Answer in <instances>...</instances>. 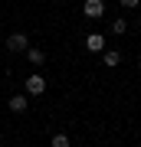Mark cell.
I'll return each instance as SVG.
<instances>
[{
  "mask_svg": "<svg viewBox=\"0 0 141 147\" xmlns=\"http://www.w3.org/2000/svg\"><path fill=\"white\" fill-rule=\"evenodd\" d=\"M7 49H10V53H26V49H30V39H26V33H10V39H7Z\"/></svg>",
  "mask_w": 141,
  "mask_h": 147,
  "instance_id": "cell-1",
  "label": "cell"
},
{
  "mask_svg": "<svg viewBox=\"0 0 141 147\" xmlns=\"http://www.w3.org/2000/svg\"><path fill=\"white\" fill-rule=\"evenodd\" d=\"M82 13L89 16V20H99V16L105 13V0H85V3H82Z\"/></svg>",
  "mask_w": 141,
  "mask_h": 147,
  "instance_id": "cell-2",
  "label": "cell"
},
{
  "mask_svg": "<svg viewBox=\"0 0 141 147\" xmlns=\"http://www.w3.org/2000/svg\"><path fill=\"white\" fill-rule=\"evenodd\" d=\"M46 92V79H43V75H30V79H26V95H40Z\"/></svg>",
  "mask_w": 141,
  "mask_h": 147,
  "instance_id": "cell-3",
  "label": "cell"
},
{
  "mask_svg": "<svg viewBox=\"0 0 141 147\" xmlns=\"http://www.w3.org/2000/svg\"><path fill=\"white\" fill-rule=\"evenodd\" d=\"M85 49H89V53H105V36H102V33H89Z\"/></svg>",
  "mask_w": 141,
  "mask_h": 147,
  "instance_id": "cell-4",
  "label": "cell"
},
{
  "mask_svg": "<svg viewBox=\"0 0 141 147\" xmlns=\"http://www.w3.org/2000/svg\"><path fill=\"white\" fill-rule=\"evenodd\" d=\"M102 62L108 65V69H115L121 62V53H118V49H105V53H102Z\"/></svg>",
  "mask_w": 141,
  "mask_h": 147,
  "instance_id": "cell-5",
  "label": "cell"
},
{
  "mask_svg": "<svg viewBox=\"0 0 141 147\" xmlns=\"http://www.w3.org/2000/svg\"><path fill=\"white\" fill-rule=\"evenodd\" d=\"M26 105H30V98H26V95H13V98H10V111H16V115L26 111Z\"/></svg>",
  "mask_w": 141,
  "mask_h": 147,
  "instance_id": "cell-6",
  "label": "cell"
},
{
  "mask_svg": "<svg viewBox=\"0 0 141 147\" xmlns=\"http://www.w3.org/2000/svg\"><path fill=\"white\" fill-rule=\"evenodd\" d=\"M26 59H30L33 65H43L46 62V53H43V49H26Z\"/></svg>",
  "mask_w": 141,
  "mask_h": 147,
  "instance_id": "cell-7",
  "label": "cell"
},
{
  "mask_svg": "<svg viewBox=\"0 0 141 147\" xmlns=\"http://www.w3.org/2000/svg\"><path fill=\"white\" fill-rule=\"evenodd\" d=\"M52 147H72V141L66 134H52Z\"/></svg>",
  "mask_w": 141,
  "mask_h": 147,
  "instance_id": "cell-8",
  "label": "cell"
},
{
  "mask_svg": "<svg viewBox=\"0 0 141 147\" xmlns=\"http://www.w3.org/2000/svg\"><path fill=\"white\" fill-rule=\"evenodd\" d=\"M112 30H115V33H118V36H121V33H125V30H128V20H115V23H112Z\"/></svg>",
  "mask_w": 141,
  "mask_h": 147,
  "instance_id": "cell-9",
  "label": "cell"
},
{
  "mask_svg": "<svg viewBox=\"0 0 141 147\" xmlns=\"http://www.w3.org/2000/svg\"><path fill=\"white\" fill-rule=\"evenodd\" d=\"M138 3H141V0H121V7H128V10H135Z\"/></svg>",
  "mask_w": 141,
  "mask_h": 147,
  "instance_id": "cell-10",
  "label": "cell"
},
{
  "mask_svg": "<svg viewBox=\"0 0 141 147\" xmlns=\"http://www.w3.org/2000/svg\"><path fill=\"white\" fill-rule=\"evenodd\" d=\"M138 69H141V59H138Z\"/></svg>",
  "mask_w": 141,
  "mask_h": 147,
  "instance_id": "cell-11",
  "label": "cell"
}]
</instances>
